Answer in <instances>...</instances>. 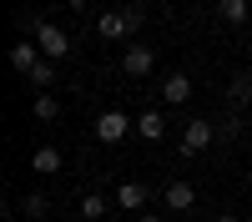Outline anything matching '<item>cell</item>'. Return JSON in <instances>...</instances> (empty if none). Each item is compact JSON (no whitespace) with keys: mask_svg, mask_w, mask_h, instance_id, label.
I'll return each mask as SVG.
<instances>
[{"mask_svg":"<svg viewBox=\"0 0 252 222\" xmlns=\"http://www.w3.org/2000/svg\"><path fill=\"white\" fill-rule=\"evenodd\" d=\"M81 217L101 222V217H106V197H101V192H86V197H81Z\"/></svg>","mask_w":252,"mask_h":222,"instance_id":"5bb4252c","label":"cell"},{"mask_svg":"<svg viewBox=\"0 0 252 222\" xmlns=\"http://www.w3.org/2000/svg\"><path fill=\"white\" fill-rule=\"evenodd\" d=\"M116 202H121L126 212H141L146 207V182H126V187L116 192Z\"/></svg>","mask_w":252,"mask_h":222,"instance_id":"30bf717a","label":"cell"},{"mask_svg":"<svg viewBox=\"0 0 252 222\" xmlns=\"http://www.w3.org/2000/svg\"><path fill=\"white\" fill-rule=\"evenodd\" d=\"M31 172H35V177H56V172H61V152H56V147H35V152H31Z\"/></svg>","mask_w":252,"mask_h":222,"instance_id":"ba28073f","label":"cell"},{"mask_svg":"<svg viewBox=\"0 0 252 222\" xmlns=\"http://www.w3.org/2000/svg\"><path fill=\"white\" fill-rule=\"evenodd\" d=\"M20 212H26V217H46V212H51L46 192H26V202H20Z\"/></svg>","mask_w":252,"mask_h":222,"instance_id":"9a60e30c","label":"cell"},{"mask_svg":"<svg viewBox=\"0 0 252 222\" xmlns=\"http://www.w3.org/2000/svg\"><path fill=\"white\" fill-rule=\"evenodd\" d=\"M31 111H35L40 121H56V116H61V106H56V96H35V101H31Z\"/></svg>","mask_w":252,"mask_h":222,"instance_id":"2e32d148","label":"cell"},{"mask_svg":"<svg viewBox=\"0 0 252 222\" xmlns=\"http://www.w3.org/2000/svg\"><path fill=\"white\" fill-rule=\"evenodd\" d=\"M197 202V192H192V182H172V187H166V207L172 212H187Z\"/></svg>","mask_w":252,"mask_h":222,"instance_id":"9c48e42d","label":"cell"},{"mask_svg":"<svg viewBox=\"0 0 252 222\" xmlns=\"http://www.w3.org/2000/svg\"><path fill=\"white\" fill-rule=\"evenodd\" d=\"M217 222H237V217H217Z\"/></svg>","mask_w":252,"mask_h":222,"instance_id":"ffe728a7","label":"cell"},{"mask_svg":"<svg viewBox=\"0 0 252 222\" xmlns=\"http://www.w3.org/2000/svg\"><path fill=\"white\" fill-rule=\"evenodd\" d=\"M152 66H157V51L146 46V40H131V46L121 51V71L126 76H152Z\"/></svg>","mask_w":252,"mask_h":222,"instance_id":"7a4b0ae2","label":"cell"},{"mask_svg":"<svg viewBox=\"0 0 252 222\" xmlns=\"http://www.w3.org/2000/svg\"><path fill=\"white\" fill-rule=\"evenodd\" d=\"M136 222H161V217H152V212H141V217H136Z\"/></svg>","mask_w":252,"mask_h":222,"instance_id":"d6986e66","label":"cell"},{"mask_svg":"<svg viewBox=\"0 0 252 222\" xmlns=\"http://www.w3.org/2000/svg\"><path fill=\"white\" fill-rule=\"evenodd\" d=\"M217 141V127L212 121H187V131H182V152L192 157V152H207Z\"/></svg>","mask_w":252,"mask_h":222,"instance_id":"5b68a950","label":"cell"},{"mask_svg":"<svg viewBox=\"0 0 252 222\" xmlns=\"http://www.w3.org/2000/svg\"><path fill=\"white\" fill-rule=\"evenodd\" d=\"M66 5H71V10H86V0H66Z\"/></svg>","mask_w":252,"mask_h":222,"instance_id":"ac0fdd59","label":"cell"},{"mask_svg":"<svg viewBox=\"0 0 252 222\" xmlns=\"http://www.w3.org/2000/svg\"><path fill=\"white\" fill-rule=\"evenodd\" d=\"M51 81H56V61H40V66L31 71V86H40V91H46Z\"/></svg>","mask_w":252,"mask_h":222,"instance_id":"e0dca14e","label":"cell"},{"mask_svg":"<svg viewBox=\"0 0 252 222\" xmlns=\"http://www.w3.org/2000/svg\"><path fill=\"white\" fill-rule=\"evenodd\" d=\"M35 46H40V56H46V61H61V56L71 51V35L61 31V26H51V20H46V26L35 31Z\"/></svg>","mask_w":252,"mask_h":222,"instance_id":"3957f363","label":"cell"},{"mask_svg":"<svg viewBox=\"0 0 252 222\" xmlns=\"http://www.w3.org/2000/svg\"><path fill=\"white\" fill-rule=\"evenodd\" d=\"M136 131H141L146 141H161V131H166V116H161V111H141V121H136Z\"/></svg>","mask_w":252,"mask_h":222,"instance_id":"7c38bea8","label":"cell"},{"mask_svg":"<svg viewBox=\"0 0 252 222\" xmlns=\"http://www.w3.org/2000/svg\"><path fill=\"white\" fill-rule=\"evenodd\" d=\"M126 131H131V121H126V111H101V116H96V136L106 141V147L126 141Z\"/></svg>","mask_w":252,"mask_h":222,"instance_id":"277c9868","label":"cell"},{"mask_svg":"<svg viewBox=\"0 0 252 222\" xmlns=\"http://www.w3.org/2000/svg\"><path fill=\"white\" fill-rule=\"evenodd\" d=\"M227 101H232V106H252V71L232 76V86H227Z\"/></svg>","mask_w":252,"mask_h":222,"instance_id":"8fae6325","label":"cell"},{"mask_svg":"<svg viewBox=\"0 0 252 222\" xmlns=\"http://www.w3.org/2000/svg\"><path fill=\"white\" fill-rule=\"evenodd\" d=\"M131 5H136V0H131Z\"/></svg>","mask_w":252,"mask_h":222,"instance_id":"44dd1931","label":"cell"},{"mask_svg":"<svg viewBox=\"0 0 252 222\" xmlns=\"http://www.w3.org/2000/svg\"><path fill=\"white\" fill-rule=\"evenodd\" d=\"M136 26H141V15H136V10H116V15L106 10V15H96V35H106V40H121V35H131Z\"/></svg>","mask_w":252,"mask_h":222,"instance_id":"6da1fadb","label":"cell"},{"mask_svg":"<svg viewBox=\"0 0 252 222\" xmlns=\"http://www.w3.org/2000/svg\"><path fill=\"white\" fill-rule=\"evenodd\" d=\"M40 61H46V56H40V46H35V40H26V35H20L15 46H10V66L26 76V81H31V71L40 66Z\"/></svg>","mask_w":252,"mask_h":222,"instance_id":"8992f818","label":"cell"},{"mask_svg":"<svg viewBox=\"0 0 252 222\" xmlns=\"http://www.w3.org/2000/svg\"><path fill=\"white\" fill-rule=\"evenodd\" d=\"M161 101H166V106H182V101H192V76H187V71H172V76L161 81Z\"/></svg>","mask_w":252,"mask_h":222,"instance_id":"52a82bcc","label":"cell"},{"mask_svg":"<svg viewBox=\"0 0 252 222\" xmlns=\"http://www.w3.org/2000/svg\"><path fill=\"white\" fill-rule=\"evenodd\" d=\"M217 10H222V20H232V26H247V20H252L247 0H217Z\"/></svg>","mask_w":252,"mask_h":222,"instance_id":"4fadbf2b","label":"cell"}]
</instances>
